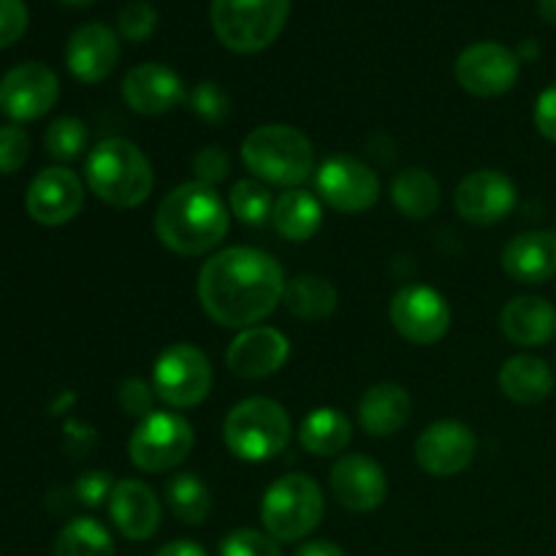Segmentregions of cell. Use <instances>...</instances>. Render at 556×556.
Segmentation results:
<instances>
[{
  "label": "cell",
  "mask_w": 556,
  "mask_h": 556,
  "mask_svg": "<svg viewBox=\"0 0 556 556\" xmlns=\"http://www.w3.org/2000/svg\"><path fill=\"white\" fill-rule=\"evenodd\" d=\"M503 269L510 280L543 286L556 275V231H525L503 250Z\"/></svg>",
  "instance_id": "7402d4cb"
},
{
  "label": "cell",
  "mask_w": 556,
  "mask_h": 556,
  "mask_svg": "<svg viewBox=\"0 0 556 556\" xmlns=\"http://www.w3.org/2000/svg\"><path fill=\"white\" fill-rule=\"evenodd\" d=\"M500 329L519 348L548 345L556 337V307L541 296H516L500 313Z\"/></svg>",
  "instance_id": "603a6c76"
},
{
  "label": "cell",
  "mask_w": 556,
  "mask_h": 556,
  "mask_svg": "<svg viewBox=\"0 0 556 556\" xmlns=\"http://www.w3.org/2000/svg\"><path fill=\"white\" fill-rule=\"evenodd\" d=\"M123 101L128 103L130 112L161 117L188 101V92L177 71L163 63H141L123 79Z\"/></svg>",
  "instance_id": "d6986e66"
},
{
  "label": "cell",
  "mask_w": 556,
  "mask_h": 556,
  "mask_svg": "<svg viewBox=\"0 0 556 556\" xmlns=\"http://www.w3.org/2000/svg\"><path fill=\"white\" fill-rule=\"evenodd\" d=\"M538 14L556 25V0H538Z\"/></svg>",
  "instance_id": "f6af8a7d"
},
{
  "label": "cell",
  "mask_w": 556,
  "mask_h": 556,
  "mask_svg": "<svg viewBox=\"0 0 556 556\" xmlns=\"http://www.w3.org/2000/svg\"><path fill=\"white\" fill-rule=\"evenodd\" d=\"M286 282L282 266L264 250L226 248L201 266L199 299L215 324L242 331L275 313Z\"/></svg>",
  "instance_id": "6da1fadb"
},
{
  "label": "cell",
  "mask_w": 556,
  "mask_h": 556,
  "mask_svg": "<svg viewBox=\"0 0 556 556\" xmlns=\"http://www.w3.org/2000/svg\"><path fill=\"white\" fill-rule=\"evenodd\" d=\"M60 3H65V5H90V3H96V0H60Z\"/></svg>",
  "instance_id": "7dc6e473"
},
{
  "label": "cell",
  "mask_w": 556,
  "mask_h": 556,
  "mask_svg": "<svg viewBox=\"0 0 556 556\" xmlns=\"http://www.w3.org/2000/svg\"><path fill=\"white\" fill-rule=\"evenodd\" d=\"M391 326L413 345H434L451 329V304L429 286H405L389 304Z\"/></svg>",
  "instance_id": "8fae6325"
},
{
  "label": "cell",
  "mask_w": 556,
  "mask_h": 556,
  "mask_svg": "<svg viewBox=\"0 0 556 556\" xmlns=\"http://www.w3.org/2000/svg\"><path fill=\"white\" fill-rule=\"evenodd\" d=\"M554 358H556V351H554Z\"/></svg>",
  "instance_id": "c3c4849f"
},
{
  "label": "cell",
  "mask_w": 556,
  "mask_h": 556,
  "mask_svg": "<svg viewBox=\"0 0 556 556\" xmlns=\"http://www.w3.org/2000/svg\"><path fill=\"white\" fill-rule=\"evenodd\" d=\"M119 63V38L112 27L101 22L76 27L65 47V65L85 85H98L106 79Z\"/></svg>",
  "instance_id": "ffe728a7"
},
{
  "label": "cell",
  "mask_w": 556,
  "mask_h": 556,
  "mask_svg": "<svg viewBox=\"0 0 556 556\" xmlns=\"http://www.w3.org/2000/svg\"><path fill=\"white\" fill-rule=\"evenodd\" d=\"M47 152L60 163L76 161L87 147V128L76 117H58L43 136Z\"/></svg>",
  "instance_id": "d6a6232c"
},
{
  "label": "cell",
  "mask_w": 556,
  "mask_h": 556,
  "mask_svg": "<svg viewBox=\"0 0 556 556\" xmlns=\"http://www.w3.org/2000/svg\"><path fill=\"white\" fill-rule=\"evenodd\" d=\"M114 486H117V483H112V476H109V472L96 470V472H85V476L76 481L74 494L81 505H87V508H98V505L109 503Z\"/></svg>",
  "instance_id": "60d3db41"
},
{
  "label": "cell",
  "mask_w": 556,
  "mask_h": 556,
  "mask_svg": "<svg viewBox=\"0 0 556 556\" xmlns=\"http://www.w3.org/2000/svg\"><path fill=\"white\" fill-rule=\"evenodd\" d=\"M516 54H519V60H535L538 54H541V47H538V41H532V38H530V41L521 43L519 52H516Z\"/></svg>",
  "instance_id": "bcb514c9"
},
{
  "label": "cell",
  "mask_w": 556,
  "mask_h": 556,
  "mask_svg": "<svg viewBox=\"0 0 556 556\" xmlns=\"http://www.w3.org/2000/svg\"><path fill=\"white\" fill-rule=\"evenodd\" d=\"M391 201L410 220H427L440 206V182L427 168H405L391 182Z\"/></svg>",
  "instance_id": "f1b7e54d"
},
{
  "label": "cell",
  "mask_w": 556,
  "mask_h": 556,
  "mask_svg": "<svg viewBox=\"0 0 556 556\" xmlns=\"http://www.w3.org/2000/svg\"><path fill=\"white\" fill-rule=\"evenodd\" d=\"M155 389H152V383H147V380L141 378H128L119 383V391H117V400H119V407H123V413H128V416L134 418H141L144 421L147 416H152V402H155Z\"/></svg>",
  "instance_id": "74e56055"
},
{
  "label": "cell",
  "mask_w": 556,
  "mask_h": 556,
  "mask_svg": "<svg viewBox=\"0 0 556 556\" xmlns=\"http://www.w3.org/2000/svg\"><path fill=\"white\" fill-rule=\"evenodd\" d=\"M353 438V427L345 413L337 407H315L307 413L299 427V443L313 456H334L348 448Z\"/></svg>",
  "instance_id": "83f0119b"
},
{
  "label": "cell",
  "mask_w": 556,
  "mask_h": 556,
  "mask_svg": "<svg viewBox=\"0 0 556 556\" xmlns=\"http://www.w3.org/2000/svg\"><path fill=\"white\" fill-rule=\"evenodd\" d=\"M519 54L497 41L470 43L454 63L459 87L476 98L505 96L519 81Z\"/></svg>",
  "instance_id": "30bf717a"
},
{
  "label": "cell",
  "mask_w": 556,
  "mask_h": 556,
  "mask_svg": "<svg viewBox=\"0 0 556 556\" xmlns=\"http://www.w3.org/2000/svg\"><path fill=\"white\" fill-rule=\"evenodd\" d=\"M271 220H275L280 237H286L288 242H307L324 226V206H320L318 195L291 188L275 201Z\"/></svg>",
  "instance_id": "484cf974"
},
{
  "label": "cell",
  "mask_w": 556,
  "mask_h": 556,
  "mask_svg": "<svg viewBox=\"0 0 556 556\" xmlns=\"http://www.w3.org/2000/svg\"><path fill=\"white\" fill-rule=\"evenodd\" d=\"M30 155V136L16 123L0 125V174H16Z\"/></svg>",
  "instance_id": "d590c367"
},
{
  "label": "cell",
  "mask_w": 556,
  "mask_h": 556,
  "mask_svg": "<svg viewBox=\"0 0 556 556\" xmlns=\"http://www.w3.org/2000/svg\"><path fill=\"white\" fill-rule=\"evenodd\" d=\"M242 163L261 182L291 190L315 172V150L293 125L269 123L244 136Z\"/></svg>",
  "instance_id": "277c9868"
},
{
  "label": "cell",
  "mask_w": 556,
  "mask_h": 556,
  "mask_svg": "<svg viewBox=\"0 0 556 556\" xmlns=\"http://www.w3.org/2000/svg\"><path fill=\"white\" fill-rule=\"evenodd\" d=\"M413 416V400L400 383H378L358 402V424L372 438L402 432Z\"/></svg>",
  "instance_id": "cb8c5ba5"
},
{
  "label": "cell",
  "mask_w": 556,
  "mask_h": 556,
  "mask_svg": "<svg viewBox=\"0 0 556 556\" xmlns=\"http://www.w3.org/2000/svg\"><path fill=\"white\" fill-rule=\"evenodd\" d=\"M331 494L351 514H369L383 505L389 494L383 467L364 454H348L331 467Z\"/></svg>",
  "instance_id": "ac0fdd59"
},
{
  "label": "cell",
  "mask_w": 556,
  "mask_h": 556,
  "mask_svg": "<svg viewBox=\"0 0 556 556\" xmlns=\"http://www.w3.org/2000/svg\"><path fill=\"white\" fill-rule=\"evenodd\" d=\"M500 391L516 405H541L554 391V372L543 358L514 356L500 367Z\"/></svg>",
  "instance_id": "d4e9b609"
},
{
  "label": "cell",
  "mask_w": 556,
  "mask_h": 556,
  "mask_svg": "<svg viewBox=\"0 0 556 556\" xmlns=\"http://www.w3.org/2000/svg\"><path fill=\"white\" fill-rule=\"evenodd\" d=\"M291 356V342L280 329L271 326H250L231 340L226 364L237 378L261 380L280 372Z\"/></svg>",
  "instance_id": "e0dca14e"
},
{
  "label": "cell",
  "mask_w": 556,
  "mask_h": 556,
  "mask_svg": "<svg viewBox=\"0 0 556 556\" xmlns=\"http://www.w3.org/2000/svg\"><path fill=\"white\" fill-rule=\"evenodd\" d=\"M166 503L182 525H204L212 514V494L193 472H179L166 483Z\"/></svg>",
  "instance_id": "f546056e"
},
{
  "label": "cell",
  "mask_w": 556,
  "mask_h": 556,
  "mask_svg": "<svg viewBox=\"0 0 556 556\" xmlns=\"http://www.w3.org/2000/svg\"><path fill=\"white\" fill-rule=\"evenodd\" d=\"M60 98V79L49 65L20 63L0 79V112L14 123H33L52 112Z\"/></svg>",
  "instance_id": "4fadbf2b"
},
{
  "label": "cell",
  "mask_w": 556,
  "mask_h": 556,
  "mask_svg": "<svg viewBox=\"0 0 556 556\" xmlns=\"http://www.w3.org/2000/svg\"><path fill=\"white\" fill-rule=\"evenodd\" d=\"M231 212L237 220L248 223V226H264L275 212V201H271L269 188L261 179H239L228 195Z\"/></svg>",
  "instance_id": "1f68e13d"
},
{
  "label": "cell",
  "mask_w": 556,
  "mask_h": 556,
  "mask_svg": "<svg viewBox=\"0 0 556 556\" xmlns=\"http://www.w3.org/2000/svg\"><path fill=\"white\" fill-rule=\"evenodd\" d=\"M215 372L201 348L177 342L157 356L152 369V389L157 400L174 410H190L210 396Z\"/></svg>",
  "instance_id": "ba28073f"
},
{
  "label": "cell",
  "mask_w": 556,
  "mask_h": 556,
  "mask_svg": "<svg viewBox=\"0 0 556 556\" xmlns=\"http://www.w3.org/2000/svg\"><path fill=\"white\" fill-rule=\"evenodd\" d=\"M188 106L201 123L223 125L228 114H231V98H228V92L217 81H199L188 92Z\"/></svg>",
  "instance_id": "836d02e7"
},
{
  "label": "cell",
  "mask_w": 556,
  "mask_h": 556,
  "mask_svg": "<svg viewBox=\"0 0 556 556\" xmlns=\"http://www.w3.org/2000/svg\"><path fill=\"white\" fill-rule=\"evenodd\" d=\"M516 199L519 193H516L514 179L494 168L467 174L454 193L456 212L462 215V220L472 223V226H494V223L505 220L514 212Z\"/></svg>",
  "instance_id": "2e32d148"
},
{
  "label": "cell",
  "mask_w": 556,
  "mask_h": 556,
  "mask_svg": "<svg viewBox=\"0 0 556 556\" xmlns=\"http://www.w3.org/2000/svg\"><path fill=\"white\" fill-rule=\"evenodd\" d=\"M85 179L90 193L114 210H134L150 199L155 188L152 163L134 141L103 139L87 155Z\"/></svg>",
  "instance_id": "3957f363"
},
{
  "label": "cell",
  "mask_w": 556,
  "mask_h": 556,
  "mask_svg": "<svg viewBox=\"0 0 556 556\" xmlns=\"http://www.w3.org/2000/svg\"><path fill=\"white\" fill-rule=\"evenodd\" d=\"M318 195L342 215H358L378 204L380 177L353 155H334L315 174Z\"/></svg>",
  "instance_id": "7c38bea8"
},
{
  "label": "cell",
  "mask_w": 556,
  "mask_h": 556,
  "mask_svg": "<svg viewBox=\"0 0 556 556\" xmlns=\"http://www.w3.org/2000/svg\"><path fill=\"white\" fill-rule=\"evenodd\" d=\"M324 492L304 472H291L266 489L261 500V525L277 543L304 541L324 519Z\"/></svg>",
  "instance_id": "52a82bcc"
},
{
  "label": "cell",
  "mask_w": 556,
  "mask_h": 556,
  "mask_svg": "<svg viewBox=\"0 0 556 556\" xmlns=\"http://www.w3.org/2000/svg\"><path fill=\"white\" fill-rule=\"evenodd\" d=\"M109 516L119 535L128 541H150L161 530V503L155 492L141 481H119L109 497Z\"/></svg>",
  "instance_id": "44dd1931"
},
{
  "label": "cell",
  "mask_w": 556,
  "mask_h": 556,
  "mask_svg": "<svg viewBox=\"0 0 556 556\" xmlns=\"http://www.w3.org/2000/svg\"><path fill=\"white\" fill-rule=\"evenodd\" d=\"M54 556H114L112 532L98 519L68 521L54 541Z\"/></svg>",
  "instance_id": "4dcf8cb0"
},
{
  "label": "cell",
  "mask_w": 556,
  "mask_h": 556,
  "mask_svg": "<svg viewBox=\"0 0 556 556\" xmlns=\"http://www.w3.org/2000/svg\"><path fill=\"white\" fill-rule=\"evenodd\" d=\"M193 427L179 413H152L128 440V456L136 470L141 472H168L182 465L193 451Z\"/></svg>",
  "instance_id": "9c48e42d"
},
{
  "label": "cell",
  "mask_w": 556,
  "mask_h": 556,
  "mask_svg": "<svg viewBox=\"0 0 556 556\" xmlns=\"http://www.w3.org/2000/svg\"><path fill=\"white\" fill-rule=\"evenodd\" d=\"M231 212L215 188L204 182H185L157 204L155 233L163 248L182 258L206 255L228 237Z\"/></svg>",
  "instance_id": "7a4b0ae2"
},
{
  "label": "cell",
  "mask_w": 556,
  "mask_h": 556,
  "mask_svg": "<svg viewBox=\"0 0 556 556\" xmlns=\"http://www.w3.org/2000/svg\"><path fill=\"white\" fill-rule=\"evenodd\" d=\"M27 5L25 0H0V49L20 41L27 30Z\"/></svg>",
  "instance_id": "ab89813d"
},
{
  "label": "cell",
  "mask_w": 556,
  "mask_h": 556,
  "mask_svg": "<svg viewBox=\"0 0 556 556\" xmlns=\"http://www.w3.org/2000/svg\"><path fill=\"white\" fill-rule=\"evenodd\" d=\"M117 27L123 33V38H128V41H144V38H150L155 33L157 11L150 3H144V0H136V3H128L119 11Z\"/></svg>",
  "instance_id": "8d00e7d4"
},
{
  "label": "cell",
  "mask_w": 556,
  "mask_h": 556,
  "mask_svg": "<svg viewBox=\"0 0 556 556\" xmlns=\"http://www.w3.org/2000/svg\"><path fill=\"white\" fill-rule=\"evenodd\" d=\"M155 556H206V552L193 541H172L163 548H157Z\"/></svg>",
  "instance_id": "ee69618b"
},
{
  "label": "cell",
  "mask_w": 556,
  "mask_h": 556,
  "mask_svg": "<svg viewBox=\"0 0 556 556\" xmlns=\"http://www.w3.org/2000/svg\"><path fill=\"white\" fill-rule=\"evenodd\" d=\"M532 119H535L538 134H541L543 139L554 141V144H556V81H554V85H548L546 90L538 96Z\"/></svg>",
  "instance_id": "b9f144b4"
},
{
  "label": "cell",
  "mask_w": 556,
  "mask_h": 556,
  "mask_svg": "<svg viewBox=\"0 0 556 556\" xmlns=\"http://www.w3.org/2000/svg\"><path fill=\"white\" fill-rule=\"evenodd\" d=\"M478 440L467 424L443 418L418 434L416 462L427 476L454 478L462 476L476 462Z\"/></svg>",
  "instance_id": "5bb4252c"
},
{
  "label": "cell",
  "mask_w": 556,
  "mask_h": 556,
  "mask_svg": "<svg viewBox=\"0 0 556 556\" xmlns=\"http://www.w3.org/2000/svg\"><path fill=\"white\" fill-rule=\"evenodd\" d=\"M282 304H286V309L293 318L318 324V320H326L334 315L337 288L326 277L304 271V275H296L293 280L286 282Z\"/></svg>",
  "instance_id": "4316f807"
},
{
  "label": "cell",
  "mask_w": 556,
  "mask_h": 556,
  "mask_svg": "<svg viewBox=\"0 0 556 556\" xmlns=\"http://www.w3.org/2000/svg\"><path fill=\"white\" fill-rule=\"evenodd\" d=\"M85 206V185L71 168L49 166L33 177L25 193V210L41 226H65Z\"/></svg>",
  "instance_id": "9a60e30c"
},
{
  "label": "cell",
  "mask_w": 556,
  "mask_h": 556,
  "mask_svg": "<svg viewBox=\"0 0 556 556\" xmlns=\"http://www.w3.org/2000/svg\"><path fill=\"white\" fill-rule=\"evenodd\" d=\"M193 172H195V182H204L210 188H215L217 182L228 177L231 172V157L223 147H204V150L195 152L193 157Z\"/></svg>",
  "instance_id": "f35d334b"
},
{
  "label": "cell",
  "mask_w": 556,
  "mask_h": 556,
  "mask_svg": "<svg viewBox=\"0 0 556 556\" xmlns=\"http://www.w3.org/2000/svg\"><path fill=\"white\" fill-rule=\"evenodd\" d=\"M293 556H348V554L331 541H307L302 543V548H296V554Z\"/></svg>",
  "instance_id": "7bdbcfd3"
},
{
  "label": "cell",
  "mask_w": 556,
  "mask_h": 556,
  "mask_svg": "<svg viewBox=\"0 0 556 556\" xmlns=\"http://www.w3.org/2000/svg\"><path fill=\"white\" fill-rule=\"evenodd\" d=\"M220 556H282V552L280 543L269 532L242 527V530H233L231 535H226Z\"/></svg>",
  "instance_id": "e575fe53"
},
{
  "label": "cell",
  "mask_w": 556,
  "mask_h": 556,
  "mask_svg": "<svg viewBox=\"0 0 556 556\" xmlns=\"http://www.w3.org/2000/svg\"><path fill=\"white\" fill-rule=\"evenodd\" d=\"M291 0H212V30L237 54L264 52L280 38Z\"/></svg>",
  "instance_id": "8992f818"
},
{
  "label": "cell",
  "mask_w": 556,
  "mask_h": 556,
  "mask_svg": "<svg viewBox=\"0 0 556 556\" xmlns=\"http://www.w3.org/2000/svg\"><path fill=\"white\" fill-rule=\"evenodd\" d=\"M291 416L286 407L266 396H250L231 407L223 424L228 451L242 462H269L282 454L291 440Z\"/></svg>",
  "instance_id": "5b68a950"
}]
</instances>
